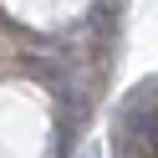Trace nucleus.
Wrapping results in <instances>:
<instances>
[{"label": "nucleus", "mask_w": 158, "mask_h": 158, "mask_svg": "<svg viewBox=\"0 0 158 158\" xmlns=\"http://www.w3.org/2000/svg\"><path fill=\"white\" fill-rule=\"evenodd\" d=\"M87 158H97V148H92V153H87Z\"/></svg>", "instance_id": "nucleus-1"}]
</instances>
